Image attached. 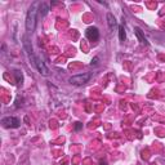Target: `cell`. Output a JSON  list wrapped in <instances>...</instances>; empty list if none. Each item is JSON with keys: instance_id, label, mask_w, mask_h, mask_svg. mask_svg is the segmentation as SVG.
Returning a JSON list of instances; mask_svg holds the SVG:
<instances>
[{"instance_id": "52a82bcc", "label": "cell", "mask_w": 165, "mask_h": 165, "mask_svg": "<svg viewBox=\"0 0 165 165\" xmlns=\"http://www.w3.org/2000/svg\"><path fill=\"white\" fill-rule=\"evenodd\" d=\"M107 23H109L110 30H114V27L117 26V22H116V19H115L112 13H107Z\"/></svg>"}, {"instance_id": "7c38bea8", "label": "cell", "mask_w": 165, "mask_h": 165, "mask_svg": "<svg viewBox=\"0 0 165 165\" xmlns=\"http://www.w3.org/2000/svg\"><path fill=\"white\" fill-rule=\"evenodd\" d=\"M83 128V124L81 123H76V125H75V130L77 132V130H80Z\"/></svg>"}, {"instance_id": "8fae6325", "label": "cell", "mask_w": 165, "mask_h": 165, "mask_svg": "<svg viewBox=\"0 0 165 165\" xmlns=\"http://www.w3.org/2000/svg\"><path fill=\"white\" fill-rule=\"evenodd\" d=\"M98 61H99V58H98V57H94V58L92 59V62H90V65H94V66H96L97 65V63H98Z\"/></svg>"}, {"instance_id": "30bf717a", "label": "cell", "mask_w": 165, "mask_h": 165, "mask_svg": "<svg viewBox=\"0 0 165 165\" xmlns=\"http://www.w3.org/2000/svg\"><path fill=\"white\" fill-rule=\"evenodd\" d=\"M14 75H16V79H17V84L18 85H21L22 84V75L19 71H14Z\"/></svg>"}, {"instance_id": "6da1fadb", "label": "cell", "mask_w": 165, "mask_h": 165, "mask_svg": "<svg viewBox=\"0 0 165 165\" xmlns=\"http://www.w3.org/2000/svg\"><path fill=\"white\" fill-rule=\"evenodd\" d=\"M38 3L34 4L29 8L27 14H26V30L27 32H34L36 27V14H38Z\"/></svg>"}, {"instance_id": "9c48e42d", "label": "cell", "mask_w": 165, "mask_h": 165, "mask_svg": "<svg viewBox=\"0 0 165 165\" xmlns=\"http://www.w3.org/2000/svg\"><path fill=\"white\" fill-rule=\"evenodd\" d=\"M119 39H120V41H124L126 39V32H125V29H124L123 25L119 26Z\"/></svg>"}, {"instance_id": "277c9868", "label": "cell", "mask_w": 165, "mask_h": 165, "mask_svg": "<svg viewBox=\"0 0 165 165\" xmlns=\"http://www.w3.org/2000/svg\"><path fill=\"white\" fill-rule=\"evenodd\" d=\"M1 124H3V126L4 128H19L21 121H19V119H17V117H14V116H8V117H3Z\"/></svg>"}, {"instance_id": "4fadbf2b", "label": "cell", "mask_w": 165, "mask_h": 165, "mask_svg": "<svg viewBox=\"0 0 165 165\" xmlns=\"http://www.w3.org/2000/svg\"><path fill=\"white\" fill-rule=\"evenodd\" d=\"M101 165H107L106 163H103V161H101Z\"/></svg>"}, {"instance_id": "ba28073f", "label": "cell", "mask_w": 165, "mask_h": 165, "mask_svg": "<svg viewBox=\"0 0 165 165\" xmlns=\"http://www.w3.org/2000/svg\"><path fill=\"white\" fill-rule=\"evenodd\" d=\"M48 12H49V5L46 4V3H41L39 6V13H40V16L41 17H45L46 14H48Z\"/></svg>"}, {"instance_id": "5b68a950", "label": "cell", "mask_w": 165, "mask_h": 165, "mask_svg": "<svg viewBox=\"0 0 165 165\" xmlns=\"http://www.w3.org/2000/svg\"><path fill=\"white\" fill-rule=\"evenodd\" d=\"M85 35L90 41H97L99 39V30L96 27V26H90V27L86 29Z\"/></svg>"}, {"instance_id": "8992f818", "label": "cell", "mask_w": 165, "mask_h": 165, "mask_svg": "<svg viewBox=\"0 0 165 165\" xmlns=\"http://www.w3.org/2000/svg\"><path fill=\"white\" fill-rule=\"evenodd\" d=\"M134 32H136V35H137V38H138V40H139L142 44H144V45H149V41H147V39L144 38V34H143V31L141 30L139 27H134Z\"/></svg>"}, {"instance_id": "3957f363", "label": "cell", "mask_w": 165, "mask_h": 165, "mask_svg": "<svg viewBox=\"0 0 165 165\" xmlns=\"http://www.w3.org/2000/svg\"><path fill=\"white\" fill-rule=\"evenodd\" d=\"M90 77H92V74H80V75H75V76H71L70 77L69 81L72 84V85H84V84H86L90 80Z\"/></svg>"}, {"instance_id": "7a4b0ae2", "label": "cell", "mask_w": 165, "mask_h": 165, "mask_svg": "<svg viewBox=\"0 0 165 165\" xmlns=\"http://www.w3.org/2000/svg\"><path fill=\"white\" fill-rule=\"evenodd\" d=\"M32 66L35 67L38 71L41 74V75H44V76H48L49 75V69L45 66V63L43 62V59H41V57L40 56H36L35 54V57H34V59H32Z\"/></svg>"}]
</instances>
